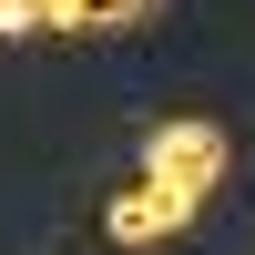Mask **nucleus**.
<instances>
[{
    "label": "nucleus",
    "instance_id": "f03ea898",
    "mask_svg": "<svg viewBox=\"0 0 255 255\" xmlns=\"http://www.w3.org/2000/svg\"><path fill=\"white\" fill-rule=\"evenodd\" d=\"M204 204H184V194H163V184H123L113 204H102V235H113L123 255H143V245H163V235H184Z\"/></svg>",
    "mask_w": 255,
    "mask_h": 255
},
{
    "label": "nucleus",
    "instance_id": "f257e3e1",
    "mask_svg": "<svg viewBox=\"0 0 255 255\" xmlns=\"http://www.w3.org/2000/svg\"><path fill=\"white\" fill-rule=\"evenodd\" d=\"M225 153H235V143H225V123H153V133H143V184H163V194H184V204H204L225 184Z\"/></svg>",
    "mask_w": 255,
    "mask_h": 255
}]
</instances>
